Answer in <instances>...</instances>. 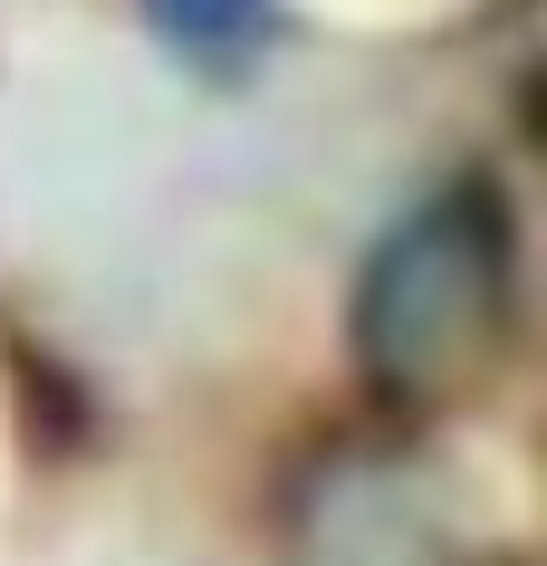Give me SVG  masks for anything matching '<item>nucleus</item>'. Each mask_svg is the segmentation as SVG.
<instances>
[{
	"label": "nucleus",
	"mask_w": 547,
	"mask_h": 566,
	"mask_svg": "<svg viewBox=\"0 0 547 566\" xmlns=\"http://www.w3.org/2000/svg\"><path fill=\"white\" fill-rule=\"evenodd\" d=\"M509 317V211L490 182H442L375 240L356 279V356L395 394H442Z\"/></svg>",
	"instance_id": "f257e3e1"
},
{
	"label": "nucleus",
	"mask_w": 547,
	"mask_h": 566,
	"mask_svg": "<svg viewBox=\"0 0 547 566\" xmlns=\"http://www.w3.org/2000/svg\"><path fill=\"white\" fill-rule=\"evenodd\" d=\"M298 566H442V518L403 471L346 461L317 480L298 518Z\"/></svg>",
	"instance_id": "f03ea898"
},
{
	"label": "nucleus",
	"mask_w": 547,
	"mask_h": 566,
	"mask_svg": "<svg viewBox=\"0 0 547 566\" xmlns=\"http://www.w3.org/2000/svg\"><path fill=\"white\" fill-rule=\"evenodd\" d=\"M145 10H154V30H173L182 49H221V39L250 30L260 0H145Z\"/></svg>",
	"instance_id": "7ed1b4c3"
}]
</instances>
